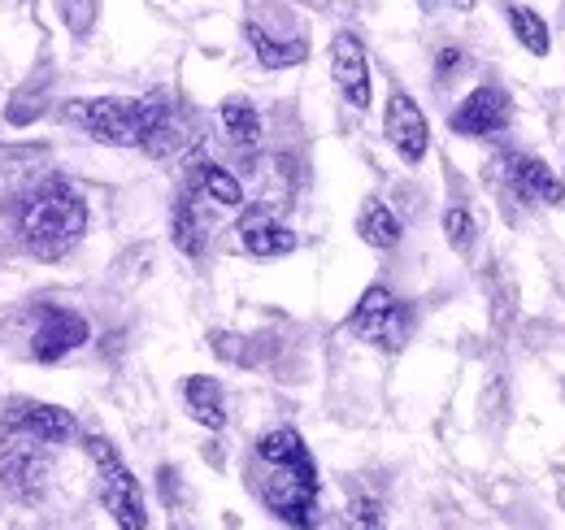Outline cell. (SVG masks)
Wrapping results in <instances>:
<instances>
[{"label":"cell","mask_w":565,"mask_h":530,"mask_svg":"<svg viewBox=\"0 0 565 530\" xmlns=\"http://www.w3.org/2000/svg\"><path fill=\"white\" fill-rule=\"evenodd\" d=\"M179 396H183L188 417H192L196 426H205V431H222V426L231 422V413H226V392H222V383L210 379V374H192V379H183Z\"/></svg>","instance_id":"obj_16"},{"label":"cell","mask_w":565,"mask_h":530,"mask_svg":"<svg viewBox=\"0 0 565 530\" xmlns=\"http://www.w3.org/2000/svg\"><path fill=\"white\" fill-rule=\"evenodd\" d=\"M331 83L335 92L344 96V105L353 109H370V96H374V78H370V57H365V44L356 40L353 31H335L331 40Z\"/></svg>","instance_id":"obj_12"},{"label":"cell","mask_w":565,"mask_h":530,"mask_svg":"<svg viewBox=\"0 0 565 530\" xmlns=\"http://www.w3.org/2000/svg\"><path fill=\"white\" fill-rule=\"evenodd\" d=\"M349 522H353V527H379V522H383V505L370 500V496H353V500H349Z\"/></svg>","instance_id":"obj_24"},{"label":"cell","mask_w":565,"mask_h":530,"mask_svg":"<svg viewBox=\"0 0 565 530\" xmlns=\"http://www.w3.org/2000/svg\"><path fill=\"white\" fill-rule=\"evenodd\" d=\"M13 327L22 331V357L35 365H57L92 339V322L66 305H35L18 314Z\"/></svg>","instance_id":"obj_4"},{"label":"cell","mask_w":565,"mask_h":530,"mask_svg":"<svg viewBox=\"0 0 565 530\" xmlns=\"http://www.w3.org/2000/svg\"><path fill=\"white\" fill-rule=\"evenodd\" d=\"M475 235H479L475 213H470V209H461V204H452V209L444 213V240H448V248L466 257V253L475 248Z\"/></svg>","instance_id":"obj_22"},{"label":"cell","mask_w":565,"mask_h":530,"mask_svg":"<svg viewBox=\"0 0 565 530\" xmlns=\"http://www.w3.org/2000/svg\"><path fill=\"white\" fill-rule=\"evenodd\" d=\"M466 66H470V62H466V53H461L457 44H444V49L435 53V62H430V70H435V83H452V78H457Z\"/></svg>","instance_id":"obj_23"},{"label":"cell","mask_w":565,"mask_h":530,"mask_svg":"<svg viewBox=\"0 0 565 530\" xmlns=\"http://www.w3.org/2000/svg\"><path fill=\"white\" fill-rule=\"evenodd\" d=\"M87 457L96 465V500L100 509L118 522L122 530L148 527V500H143L140 478L131 474V465L122 462V453L105 439V435H87Z\"/></svg>","instance_id":"obj_3"},{"label":"cell","mask_w":565,"mask_h":530,"mask_svg":"<svg viewBox=\"0 0 565 530\" xmlns=\"http://www.w3.org/2000/svg\"><path fill=\"white\" fill-rule=\"evenodd\" d=\"M170 240H174V248H179L183 257H192V262H201L205 248H210V222H205V213H201V204H196L192 192L179 200L174 213H170Z\"/></svg>","instance_id":"obj_17"},{"label":"cell","mask_w":565,"mask_h":530,"mask_svg":"<svg viewBox=\"0 0 565 530\" xmlns=\"http://www.w3.org/2000/svg\"><path fill=\"white\" fill-rule=\"evenodd\" d=\"M13 226L35 262H62L87 235V200L71 179L49 174L13 200Z\"/></svg>","instance_id":"obj_2"},{"label":"cell","mask_w":565,"mask_h":530,"mask_svg":"<svg viewBox=\"0 0 565 530\" xmlns=\"http://www.w3.org/2000/svg\"><path fill=\"white\" fill-rule=\"evenodd\" d=\"M248 487L262 500V509L282 522V527H309L318 496H322V478L313 453L305 448L300 431L275 426L253 444V465H248Z\"/></svg>","instance_id":"obj_1"},{"label":"cell","mask_w":565,"mask_h":530,"mask_svg":"<svg viewBox=\"0 0 565 530\" xmlns=\"http://www.w3.org/2000/svg\"><path fill=\"white\" fill-rule=\"evenodd\" d=\"M192 192L201 200H210L217 209H244V183L226 170V166H217V161H192Z\"/></svg>","instance_id":"obj_19"},{"label":"cell","mask_w":565,"mask_h":530,"mask_svg":"<svg viewBox=\"0 0 565 530\" xmlns=\"http://www.w3.org/2000/svg\"><path fill=\"white\" fill-rule=\"evenodd\" d=\"M244 40H248V49L257 53V62L266 70H291L309 57V40H305L300 31H296V35H279V31H270V26L257 22V18L244 22Z\"/></svg>","instance_id":"obj_15"},{"label":"cell","mask_w":565,"mask_h":530,"mask_svg":"<svg viewBox=\"0 0 565 530\" xmlns=\"http://www.w3.org/2000/svg\"><path fill=\"white\" fill-rule=\"evenodd\" d=\"M383 135H387V144L396 148V157L405 166H423L426 152H430V123H426L423 105L401 87H392V96H387Z\"/></svg>","instance_id":"obj_8"},{"label":"cell","mask_w":565,"mask_h":530,"mask_svg":"<svg viewBox=\"0 0 565 530\" xmlns=\"http://www.w3.org/2000/svg\"><path fill=\"white\" fill-rule=\"evenodd\" d=\"M183 144V118L179 105L166 92L136 96V148L148 157H170Z\"/></svg>","instance_id":"obj_9"},{"label":"cell","mask_w":565,"mask_h":530,"mask_svg":"<svg viewBox=\"0 0 565 530\" xmlns=\"http://www.w3.org/2000/svg\"><path fill=\"white\" fill-rule=\"evenodd\" d=\"M217 123H222V131H226V139H231L235 148H257V144H262V131H266L257 105L244 100V96H226L222 109H217Z\"/></svg>","instance_id":"obj_20"},{"label":"cell","mask_w":565,"mask_h":530,"mask_svg":"<svg viewBox=\"0 0 565 530\" xmlns=\"http://www.w3.org/2000/svg\"><path fill=\"white\" fill-rule=\"evenodd\" d=\"M235 235H239V248L248 253V257H257V262H279V257H291L296 253V231L279 222L275 213H266V209H253V213H244L239 218V226H235Z\"/></svg>","instance_id":"obj_14"},{"label":"cell","mask_w":565,"mask_h":530,"mask_svg":"<svg viewBox=\"0 0 565 530\" xmlns=\"http://www.w3.org/2000/svg\"><path fill=\"white\" fill-rule=\"evenodd\" d=\"M500 174L504 183L526 200V204H565V183L557 179V170L531 152H504L500 157Z\"/></svg>","instance_id":"obj_13"},{"label":"cell","mask_w":565,"mask_h":530,"mask_svg":"<svg viewBox=\"0 0 565 530\" xmlns=\"http://www.w3.org/2000/svg\"><path fill=\"white\" fill-rule=\"evenodd\" d=\"M509 114H513V100L504 87L495 83H483L475 87L470 96H461V105L452 109L448 118V131L461 135V139H483V135H495L509 127Z\"/></svg>","instance_id":"obj_11"},{"label":"cell","mask_w":565,"mask_h":530,"mask_svg":"<svg viewBox=\"0 0 565 530\" xmlns=\"http://www.w3.org/2000/svg\"><path fill=\"white\" fill-rule=\"evenodd\" d=\"M0 417H9L13 426H22L26 435H35L40 444H49V448H66L74 444L83 431H78V417H74L71 409H62V404H49V400H9L4 404V413Z\"/></svg>","instance_id":"obj_10"},{"label":"cell","mask_w":565,"mask_h":530,"mask_svg":"<svg viewBox=\"0 0 565 530\" xmlns=\"http://www.w3.org/2000/svg\"><path fill=\"white\" fill-rule=\"evenodd\" d=\"M509 31L531 57H548L553 53V31L531 4H509Z\"/></svg>","instance_id":"obj_21"},{"label":"cell","mask_w":565,"mask_h":530,"mask_svg":"<svg viewBox=\"0 0 565 530\" xmlns=\"http://www.w3.org/2000/svg\"><path fill=\"white\" fill-rule=\"evenodd\" d=\"M356 235H361L365 248H374V253H392V248L401 244L405 226H401V218H396L383 200L370 197L361 209H356Z\"/></svg>","instance_id":"obj_18"},{"label":"cell","mask_w":565,"mask_h":530,"mask_svg":"<svg viewBox=\"0 0 565 530\" xmlns=\"http://www.w3.org/2000/svg\"><path fill=\"white\" fill-rule=\"evenodd\" d=\"M344 331L356 335L361 343H374V348H383V352H396V348H405V339L414 331V314H409V305L396 300L383 283H374V287L361 292V300L353 305Z\"/></svg>","instance_id":"obj_6"},{"label":"cell","mask_w":565,"mask_h":530,"mask_svg":"<svg viewBox=\"0 0 565 530\" xmlns=\"http://www.w3.org/2000/svg\"><path fill=\"white\" fill-rule=\"evenodd\" d=\"M62 118L105 148H136V100L87 96V100H71Z\"/></svg>","instance_id":"obj_7"},{"label":"cell","mask_w":565,"mask_h":530,"mask_svg":"<svg viewBox=\"0 0 565 530\" xmlns=\"http://www.w3.org/2000/svg\"><path fill=\"white\" fill-rule=\"evenodd\" d=\"M49 444H40L35 435H26L22 426H13L9 417H0V487L4 496H13L18 505H40L49 491Z\"/></svg>","instance_id":"obj_5"}]
</instances>
